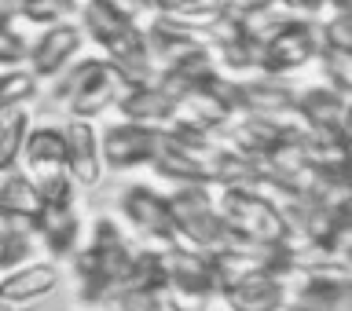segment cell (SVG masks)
<instances>
[{"mask_svg":"<svg viewBox=\"0 0 352 311\" xmlns=\"http://www.w3.org/2000/svg\"><path fill=\"white\" fill-rule=\"evenodd\" d=\"M316 37L323 51L352 55V11H327V19L316 22Z\"/></svg>","mask_w":352,"mask_h":311,"instance_id":"21","label":"cell"},{"mask_svg":"<svg viewBox=\"0 0 352 311\" xmlns=\"http://www.w3.org/2000/svg\"><path fill=\"white\" fill-rule=\"evenodd\" d=\"M30 132V117L26 110H8L0 114V172L15 169V161L22 158V139Z\"/></svg>","mask_w":352,"mask_h":311,"instance_id":"20","label":"cell"},{"mask_svg":"<svg viewBox=\"0 0 352 311\" xmlns=\"http://www.w3.org/2000/svg\"><path fill=\"white\" fill-rule=\"evenodd\" d=\"M19 15V0H0V22H11Z\"/></svg>","mask_w":352,"mask_h":311,"instance_id":"29","label":"cell"},{"mask_svg":"<svg viewBox=\"0 0 352 311\" xmlns=\"http://www.w3.org/2000/svg\"><path fill=\"white\" fill-rule=\"evenodd\" d=\"M88 4L103 8L107 15L129 22V26H136V30H147L151 22H154V15H158L151 0H88Z\"/></svg>","mask_w":352,"mask_h":311,"instance_id":"23","label":"cell"},{"mask_svg":"<svg viewBox=\"0 0 352 311\" xmlns=\"http://www.w3.org/2000/svg\"><path fill=\"white\" fill-rule=\"evenodd\" d=\"M22 161H26V169H33L30 180H41V176H48V172H63L66 169L63 128H52V125L30 128L26 139H22Z\"/></svg>","mask_w":352,"mask_h":311,"instance_id":"19","label":"cell"},{"mask_svg":"<svg viewBox=\"0 0 352 311\" xmlns=\"http://www.w3.org/2000/svg\"><path fill=\"white\" fill-rule=\"evenodd\" d=\"M110 311H118V308H110Z\"/></svg>","mask_w":352,"mask_h":311,"instance_id":"31","label":"cell"},{"mask_svg":"<svg viewBox=\"0 0 352 311\" xmlns=\"http://www.w3.org/2000/svg\"><path fill=\"white\" fill-rule=\"evenodd\" d=\"M37 235L55 257H74L81 249V216H77L74 198H41V216H37Z\"/></svg>","mask_w":352,"mask_h":311,"instance_id":"11","label":"cell"},{"mask_svg":"<svg viewBox=\"0 0 352 311\" xmlns=\"http://www.w3.org/2000/svg\"><path fill=\"white\" fill-rule=\"evenodd\" d=\"M158 260H162V282L176 301L184 304V311L202 308L220 293V279H217V264L209 253L169 242L158 246Z\"/></svg>","mask_w":352,"mask_h":311,"instance_id":"6","label":"cell"},{"mask_svg":"<svg viewBox=\"0 0 352 311\" xmlns=\"http://www.w3.org/2000/svg\"><path fill=\"white\" fill-rule=\"evenodd\" d=\"M125 88H129V81L114 62L85 59L59 81L55 103H63L70 110V117H77V121H92L96 114H103L110 103H118Z\"/></svg>","mask_w":352,"mask_h":311,"instance_id":"4","label":"cell"},{"mask_svg":"<svg viewBox=\"0 0 352 311\" xmlns=\"http://www.w3.org/2000/svg\"><path fill=\"white\" fill-rule=\"evenodd\" d=\"M297 92L279 77H257V81H235V117H268L286 121L294 117Z\"/></svg>","mask_w":352,"mask_h":311,"instance_id":"10","label":"cell"},{"mask_svg":"<svg viewBox=\"0 0 352 311\" xmlns=\"http://www.w3.org/2000/svg\"><path fill=\"white\" fill-rule=\"evenodd\" d=\"M81 44H85L81 26H74V22H55V26H48L30 44V73L37 77V81L41 77H55L77 51H81Z\"/></svg>","mask_w":352,"mask_h":311,"instance_id":"13","label":"cell"},{"mask_svg":"<svg viewBox=\"0 0 352 311\" xmlns=\"http://www.w3.org/2000/svg\"><path fill=\"white\" fill-rule=\"evenodd\" d=\"M173 220H176V242L202 253H220L228 246H239V238L228 231V224L213 209V187H176L169 194Z\"/></svg>","mask_w":352,"mask_h":311,"instance_id":"5","label":"cell"},{"mask_svg":"<svg viewBox=\"0 0 352 311\" xmlns=\"http://www.w3.org/2000/svg\"><path fill=\"white\" fill-rule=\"evenodd\" d=\"M213 209L239 242L250 246H290V231L272 198L253 187H213Z\"/></svg>","mask_w":352,"mask_h":311,"instance_id":"2","label":"cell"},{"mask_svg":"<svg viewBox=\"0 0 352 311\" xmlns=\"http://www.w3.org/2000/svg\"><path fill=\"white\" fill-rule=\"evenodd\" d=\"M316 55H319V62H323V77H327L323 84H330L341 95H349L352 92V55L349 51H323V48Z\"/></svg>","mask_w":352,"mask_h":311,"instance_id":"25","label":"cell"},{"mask_svg":"<svg viewBox=\"0 0 352 311\" xmlns=\"http://www.w3.org/2000/svg\"><path fill=\"white\" fill-rule=\"evenodd\" d=\"M151 4H154V11H158V15H176V11H184L191 0H151Z\"/></svg>","mask_w":352,"mask_h":311,"instance_id":"27","label":"cell"},{"mask_svg":"<svg viewBox=\"0 0 352 311\" xmlns=\"http://www.w3.org/2000/svg\"><path fill=\"white\" fill-rule=\"evenodd\" d=\"M294 117L305 128L319 132H349V95L334 92L330 84H316L297 92L294 99Z\"/></svg>","mask_w":352,"mask_h":311,"instance_id":"14","label":"cell"},{"mask_svg":"<svg viewBox=\"0 0 352 311\" xmlns=\"http://www.w3.org/2000/svg\"><path fill=\"white\" fill-rule=\"evenodd\" d=\"M118 110L125 114V121H132V125H147V128L162 132V128L173 125L176 103L154 84H129L118 99Z\"/></svg>","mask_w":352,"mask_h":311,"instance_id":"18","label":"cell"},{"mask_svg":"<svg viewBox=\"0 0 352 311\" xmlns=\"http://www.w3.org/2000/svg\"><path fill=\"white\" fill-rule=\"evenodd\" d=\"M121 213H125V220L143 238L158 242V246L176 242V220H173L169 194H158V191H151V187L136 183L125 191V198H121Z\"/></svg>","mask_w":352,"mask_h":311,"instance_id":"9","label":"cell"},{"mask_svg":"<svg viewBox=\"0 0 352 311\" xmlns=\"http://www.w3.org/2000/svg\"><path fill=\"white\" fill-rule=\"evenodd\" d=\"M81 33H88L99 48H103V59L114 62L121 73H125L129 84H151L154 77V62L147 55V41H143V30L129 26L114 15H107L103 8L85 4L81 8Z\"/></svg>","mask_w":352,"mask_h":311,"instance_id":"3","label":"cell"},{"mask_svg":"<svg viewBox=\"0 0 352 311\" xmlns=\"http://www.w3.org/2000/svg\"><path fill=\"white\" fill-rule=\"evenodd\" d=\"M220 297L228 311H279L290 301V286L275 275H246L239 282L220 286Z\"/></svg>","mask_w":352,"mask_h":311,"instance_id":"16","label":"cell"},{"mask_svg":"<svg viewBox=\"0 0 352 311\" xmlns=\"http://www.w3.org/2000/svg\"><path fill=\"white\" fill-rule=\"evenodd\" d=\"M63 139H66V176L74 180V187H96L103 180V158H99V132L92 128V121L70 117V125L63 128Z\"/></svg>","mask_w":352,"mask_h":311,"instance_id":"12","label":"cell"},{"mask_svg":"<svg viewBox=\"0 0 352 311\" xmlns=\"http://www.w3.org/2000/svg\"><path fill=\"white\" fill-rule=\"evenodd\" d=\"M33 95H37V77H33L30 70L11 66V70L0 73V114H8V110L30 103Z\"/></svg>","mask_w":352,"mask_h":311,"instance_id":"22","label":"cell"},{"mask_svg":"<svg viewBox=\"0 0 352 311\" xmlns=\"http://www.w3.org/2000/svg\"><path fill=\"white\" fill-rule=\"evenodd\" d=\"M0 311H11V304H4V301H0Z\"/></svg>","mask_w":352,"mask_h":311,"instance_id":"30","label":"cell"},{"mask_svg":"<svg viewBox=\"0 0 352 311\" xmlns=\"http://www.w3.org/2000/svg\"><path fill=\"white\" fill-rule=\"evenodd\" d=\"M158 128L147 125H132V121H121V125H110L103 136H99V158H103V169L125 172L136 169V165H151L154 154H158Z\"/></svg>","mask_w":352,"mask_h":311,"instance_id":"8","label":"cell"},{"mask_svg":"<svg viewBox=\"0 0 352 311\" xmlns=\"http://www.w3.org/2000/svg\"><path fill=\"white\" fill-rule=\"evenodd\" d=\"M26 59H30V41L11 22H0V66H19Z\"/></svg>","mask_w":352,"mask_h":311,"instance_id":"26","label":"cell"},{"mask_svg":"<svg viewBox=\"0 0 352 311\" xmlns=\"http://www.w3.org/2000/svg\"><path fill=\"white\" fill-rule=\"evenodd\" d=\"M41 216V191L30 180V172L19 169H4L0 172V220L15 231H30L37 227Z\"/></svg>","mask_w":352,"mask_h":311,"instance_id":"15","label":"cell"},{"mask_svg":"<svg viewBox=\"0 0 352 311\" xmlns=\"http://www.w3.org/2000/svg\"><path fill=\"white\" fill-rule=\"evenodd\" d=\"M319 51V37H316V19L305 15H286L268 37L261 41V62L257 70L264 77H283L308 66Z\"/></svg>","mask_w":352,"mask_h":311,"instance_id":"7","label":"cell"},{"mask_svg":"<svg viewBox=\"0 0 352 311\" xmlns=\"http://www.w3.org/2000/svg\"><path fill=\"white\" fill-rule=\"evenodd\" d=\"M231 8H239V11H261V8H279L275 0H228Z\"/></svg>","mask_w":352,"mask_h":311,"instance_id":"28","label":"cell"},{"mask_svg":"<svg viewBox=\"0 0 352 311\" xmlns=\"http://www.w3.org/2000/svg\"><path fill=\"white\" fill-rule=\"evenodd\" d=\"M77 0H19V15L30 19L33 26H55L66 22V15H74Z\"/></svg>","mask_w":352,"mask_h":311,"instance_id":"24","label":"cell"},{"mask_svg":"<svg viewBox=\"0 0 352 311\" xmlns=\"http://www.w3.org/2000/svg\"><path fill=\"white\" fill-rule=\"evenodd\" d=\"M55 286H59V268L55 264H22V268L0 275V301L4 304H30V301H41L48 297Z\"/></svg>","mask_w":352,"mask_h":311,"instance_id":"17","label":"cell"},{"mask_svg":"<svg viewBox=\"0 0 352 311\" xmlns=\"http://www.w3.org/2000/svg\"><path fill=\"white\" fill-rule=\"evenodd\" d=\"M132 257H136V246H129V238L121 235V227L110 216H99L92 227V238L81 242V249L74 253L81 301L114 308L121 297V286H125Z\"/></svg>","mask_w":352,"mask_h":311,"instance_id":"1","label":"cell"}]
</instances>
